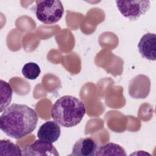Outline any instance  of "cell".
Returning a JSON list of instances; mask_svg holds the SVG:
<instances>
[{
    "mask_svg": "<svg viewBox=\"0 0 156 156\" xmlns=\"http://www.w3.org/2000/svg\"><path fill=\"white\" fill-rule=\"evenodd\" d=\"M38 120L36 111L24 104H12L0 116V128L7 136L20 139L32 133Z\"/></svg>",
    "mask_w": 156,
    "mask_h": 156,
    "instance_id": "obj_1",
    "label": "cell"
},
{
    "mask_svg": "<svg viewBox=\"0 0 156 156\" xmlns=\"http://www.w3.org/2000/svg\"><path fill=\"white\" fill-rule=\"evenodd\" d=\"M21 71L25 78L29 80H35L40 74L41 69L36 63L28 62L23 66Z\"/></svg>",
    "mask_w": 156,
    "mask_h": 156,
    "instance_id": "obj_12",
    "label": "cell"
},
{
    "mask_svg": "<svg viewBox=\"0 0 156 156\" xmlns=\"http://www.w3.org/2000/svg\"><path fill=\"white\" fill-rule=\"evenodd\" d=\"M13 95L11 86L3 80H1V112H2L10 104Z\"/></svg>",
    "mask_w": 156,
    "mask_h": 156,
    "instance_id": "obj_10",
    "label": "cell"
},
{
    "mask_svg": "<svg viewBox=\"0 0 156 156\" xmlns=\"http://www.w3.org/2000/svg\"><path fill=\"white\" fill-rule=\"evenodd\" d=\"M0 155H22V150L20 147L7 140L0 141Z\"/></svg>",
    "mask_w": 156,
    "mask_h": 156,
    "instance_id": "obj_11",
    "label": "cell"
},
{
    "mask_svg": "<svg viewBox=\"0 0 156 156\" xmlns=\"http://www.w3.org/2000/svg\"><path fill=\"white\" fill-rule=\"evenodd\" d=\"M127 154L124 149L119 144L108 143L97 149L95 155H124Z\"/></svg>",
    "mask_w": 156,
    "mask_h": 156,
    "instance_id": "obj_9",
    "label": "cell"
},
{
    "mask_svg": "<svg viewBox=\"0 0 156 156\" xmlns=\"http://www.w3.org/2000/svg\"><path fill=\"white\" fill-rule=\"evenodd\" d=\"M35 14L41 23L51 24L58 22L62 17L64 8L60 1H37Z\"/></svg>",
    "mask_w": 156,
    "mask_h": 156,
    "instance_id": "obj_3",
    "label": "cell"
},
{
    "mask_svg": "<svg viewBox=\"0 0 156 156\" xmlns=\"http://www.w3.org/2000/svg\"><path fill=\"white\" fill-rule=\"evenodd\" d=\"M22 155L58 156L59 154L52 143L39 139L23 147Z\"/></svg>",
    "mask_w": 156,
    "mask_h": 156,
    "instance_id": "obj_5",
    "label": "cell"
},
{
    "mask_svg": "<svg viewBox=\"0 0 156 156\" xmlns=\"http://www.w3.org/2000/svg\"><path fill=\"white\" fill-rule=\"evenodd\" d=\"M138 48L141 55L149 60H155L156 35L154 33H147L140 39Z\"/></svg>",
    "mask_w": 156,
    "mask_h": 156,
    "instance_id": "obj_6",
    "label": "cell"
},
{
    "mask_svg": "<svg viewBox=\"0 0 156 156\" xmlns=\"http://www.w3.org/2000/svg\"><path fill=\"white\" fill-rule=\"evenodd\" d=\"M116 4L121 15L131 21L138 19L151 6L149 1H116Z\"/></svg>",
    "mask_w": 156,
    "mask_h": 156,
    "instance_id": "obj_4",
    "label": "cell"
},
{
    "mask_svg": "<svg viewBox=\"0 0 156 156\" xmlns=\"http://www.w3.org/2000/svg\"><path fill=\"white\" fill-rule=\"evenodd\" d=\"M86 112L85 105L78 98L66 95L58 98L52 105L51 117L64 127H74L82 121Z\"/></svg>",
    "mask_w": 156,
    "mask_h": 156,
    "instance_id": "obj_2",
    "label": "cell"
},
{
    "mask_svg": "<svg viewBox=\"0 0 156 156\" xmlns=\"http://www.w3.org/2000/svg\"><path fill=\"white\" fill-rule=\"evenodd\" d=\"M61 134L59 124L52 121H48L39 128L37 136L39 139L52 143L57 141Z\"/></svg>",
    "mask_w": 156,
    "mask_h": 156,
    "instance_id": "obj_7",
    "label": "cell"
},
{
    "mask_svg": "<svg viewBox=\"0 0 156 156\" xmlns=\"http://www.w3.org/2000/svg\"><path fill=\"white\" fill-rule=\"evenodd\" d=\"M97 149V143L92 138H82L75 143L69 155L93 156L95 155Z\"/></svg>",
    "mask_w": 156,
    "mask_h": 156,
    "instance_id": "obj_8",
    "label": "cell"
}]
</instances>
